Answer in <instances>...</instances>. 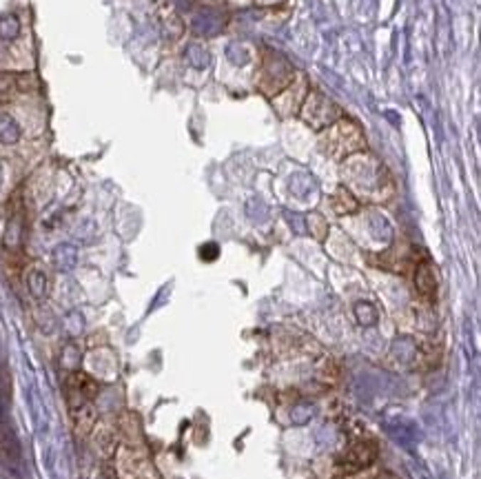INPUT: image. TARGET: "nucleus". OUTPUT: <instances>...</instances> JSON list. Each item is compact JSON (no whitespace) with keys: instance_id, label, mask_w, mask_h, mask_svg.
I'll return each instance as SVG.
<instances>
[{"instance_id":"nucleus-1","label":"nucleus","mask_w":481,"mask_h":479,"mask_svg":"<svg viewBox=\"0 0 481 479\" xmlns=\"http://www.w3.org/2000/svg\"><path fill=\"white\" fill-rule=\"evenodd\" d=\"M375 457H377L375 444H371V442H357L342 457V466L348 473H355V470H362L366 466H371L375 462Z\"/></svg>"},{"instance_id":"nucleus-2","label":"nucleus","mask_w":481,"mask_h":479,"mask_svg":"<svg viewBox=\"0 0 481 479\" xmlns=\"http://www.w3.org/2000/svg\"><path fill=\"white\" fill-rule=\"evenodd\" d=\"M0 459L7 464H16L20 459V444H18V437L16 433L11 431L9 424L0 422Z\"/></svg>"},{"instance_id":"nucleus-3","label":"nucleus","mask_w":481,"mask_h":479,"mask_svg":"<svg viewBox=\"0 0 481 479\" xmlns=\"http://www.w3.org/2000/svg\"><path fill=\"white\" fill-rule=\"evenodd\" d=\"M415 287L419 291L424 299H435L437 295V277H435V271L428 262H422L417 267V273H415Z\"/></svg>"},{"instance_id":"nucleus-4","label":"nucleus","mask_w":481,"mask_h":479,"mask_svg":"<svg viewBox=\"0 0 481 479\" xmlns=\"http://www.w3.org/2000/svg\"><path fill=\"white\" fill-rule=\"evenodd\" d=\"M20 140V127L9 113H0V143L16 145Z\"/></svg>"},{"instance_id":"nucleus-5","label":"nucleus","mask_w":481,"mask_h":479,"mask_svg":"<svg viewBox=\"0 0 481 479\" xmlns=\"http://www.w3.org/2000/svg\"><path fill=\"white\" fill-rule=\"evenodd\" d=\"M27 287H29V293L36 297V299H43L47 295V275L43 271L33 269L29 275H27Z\"/></svg>"},{"instance_id":"nucleus-6","label":"nucleus","mask_w":481,"mask_h":479,"mask_svg":"<svg viewBox=\"0 0 481 479\" xmlns=\"http://www.w3.org/2000/svg\"><path fill=\"white\" fill-rule=\"evenodd\" d=\"M53 259L60 271H69L76 264V249L71 244H60L53 253Z\"/></svg>"},{"instance_id":"nucleus-7","label":"nucleus","mask_w":481,"mask_h":479,"mask_svg":"<svg viewBox=\"0 0 481 479\" xmlns=\"http://www.w3.org/2000/svg\"><path fill=\"white\" fill-rule=\"evenodd\" d=\"M18 34H20V23H18L16 16H11V14L0 16V38H3V40H14Z\"/></svg>"},{"instance_id":"nucleus-8","label":"nucleus","mask_w":481,"mask_h":479,"mask_svg":"<svg viewBox=\"0 0 481 479\" xmlns=\"http://www.w3.org/2000/svg\"><path fill=\"white\" fill-rule=\"evenodd\" d=\"M20 217L18 215H14V217H9V222H7V231H5V247L7 249H16L18 244H20Z\"/></svg>"},{"instance_id":"nucleus-9","label":"nucleus","mask_w":481,"mask_h":479,"mask_svg":"<svg viewBox=\"0 0 481 479\" xmlns=\"http://www.w3.org/2000/svg\"><path fill=\"white\" fill-rule=\"evenodd\" d=\"M14 91V78L9 73H0V100H7Z\"/></svg>"},{"instance_id":"nucleus-10","label":"nucleus","mask_w":481,"mask_h":479,"mask_svg":"<svg viewBox=\"0 0 481 479\" xmlns=\"http://www.w3.org/2000/svg\"><path fill=\"white\" fill-rule=\"evenodd\" d=\"M65 364H67V369H73L76 364H78V351L73 349V346H67L65 349Z\"/></svg>"},{"instance_id":"nucleus-11","label":"nucleus","mask_w":481,"mask_h":479,"mask_svg":"<svg viewBox=\"0 0 481 479\" xmlns=\"http://www.w3.org/2000/svg\"><path fill=\"white\" fill-rule=\"evenodd\" d=\"M103 479H115V473H113L111 468H105V473H103Z\"/></svg>"},{"instance_id":"nucleus-12","label":"nucleus","mask_w":481,"mask_h":479,"mask_svg":"<svg viewBox=\"0 0 481 479\" xmlns=\"http://www.w3.org/2000/svg\"><path fill=\"white\" fill-rule=\"evenodd\" d=\"M0 182H3V169H0Z\"/></svg>"}]
</instances>
